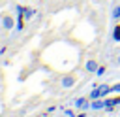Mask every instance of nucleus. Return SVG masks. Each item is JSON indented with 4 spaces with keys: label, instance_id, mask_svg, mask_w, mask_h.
<instances>
[{
    "label": "nucleus",
    "instance_id": "nucleus-3",
    "mask_svg": "<svg viewBox=\"0 0 120 117\" xmlns=\"http://www.w3.org/2000/svg\"><path fill=\"white\" fill-rule=\"evenodd\" d=\"M75 83H77V77L73 74H66V75L60 77V87L62 89H71V87H75Z\"/></svg>",
    "mask_w": 120,
    "mask_h": 117
},
{
    "label": "nucleus",
    "instance_id": "nucleus-8",
    "mask_svg": "<svg viewBox=\"0 0 120 117\" xmlns=\"http://www.w3.org/2000/svg\"><path fill=\"white\" fill-rule=\"evenodd\" d=\"M15 19H17V23H15L17 32H22V28H24V15L22 13H15Z\"/></svg>",
    "mask_w": 120,
    "mask_h": 117
},
{
    "label": "nucleus",
    "instance_id": "nucleus-12",
    "mask_svg": "<svg viewBox=\"0 0 120 117\" xmlns=\"http://www.w3.org/2000/svg\"><path fill=\"white\" fill-rule=\"evenodd\" d=\"M111 91H112L114 94H120V83H116V85H111Z\"/></svg>",
    "mask_w": 120,
    "mask_h": 117
},
{
    "label": "nucleus",
    "instance_id": "nucleus-1",
    "mask_svg": "<svg viewBox=\"0 0 120 117\" xmlns=\"http://www.w3.org/2000/svg\"><path fill=\"white\" fill-rule=\"evenodd\" d=\"M73 108H75L77 111H86V109H90V98H88V96H79V98H75Z\"/></svg>",
    "mask_w": 120,
    "mask_h": 117
},
{
    "label": "nucleus",
    "instance_id": "nucleus-14",
    "mask_svg": "<svg viewBox=\"0 0 120 117\" xmlns=\"http://www.w3.org/2000/svg\"><path fill=\"white\" fill-rule=\"evenodd\" d=\"M75 117H86V111H81L79 115H75Z\"/></svg>",
    "mask_w": 120,
    "mask_h": 117
},
{
    "label": "nucleus",
    "instance_id": "nucleus-13",
    "mask_svg": "<svg viewBox=\"0 0 120 117\" xmlns=\"http://www.w3.org/2000/svg\"><path fill=\"white\" fill-rule=\"evenodd\" d=\"M64 113H66V115H68V117H75V113H73V111H71V109H66V111H64Z\"/></svg>",
    "mask_w": 120,
    "mask_h": 117
},
{
    "label": "nucleus",
    "instance_id": "nucleus-4",
    "mask_svg": "<svg viewBox=\"0 0 120 117\" xmlns=\"http://www.w3.org/2000/svg\"><path fill=\"white\" fill-rule=\"evenodd\" d=\"M105 106H107V100H105V98H96V100H90V109H92V111L105 109Z\"/></svg>",
    "mask_w": 120,
    "mask_h": 117
},
{
    "label": "nucleus",
    "instance_id": "nucleus-15",
    "mask_svg": "<svg viewBox=\"0 0 120 117\" xmlns=\"http://www.w3.org/2000/svg\"><path fill=\"white\" fill-rule=\"evenodd\" d=\"M36 117H41V115H36Z\"/></svg>",
    "mask_w": 120,
    "mask_h": 117
},
{
    "label": "nucleus",
    "instance_id": "nucleus-5",
    "mask_svg": "<svg viewBox=\"0 0 120 117\" xmlns=\"http://www.w3.org/2000/svg\"><path fill=\"white\" fill-rule=\"evenodd\" d=\"M99 68V64H98V60L96 58H88L86 62H84V70L88 72V74H96V70Z\"/></svg>",
    "mask_w": 120,
    "mask_h": 117
},
{
    "label": "nucleus",
    "instance_id": "nucleus-6",
    "mask_svg": "<svg viewBox=\"0 0 120 117\" xmlns=\"http://www.w3.org/2000/svg\"><path fill=\"white\" fill-rule=\"evenodd\" d=\"M111 19H112V23H120V4L118 2L112 4V8H111Z\"/></svg>",
    "mask_w": 120,
    "mask_h": 117
},
{
    "label": "nucleus",
    "instance_id": "nucleus-9",
    "mask_svg": "<svg viewBox=\"0 0 120 117\" xmlns=\"http://www.w3.org/2000/svg\"><path fill=\"white\" fill-rule=\"evenodd\" d=\"M88 98H90V100L103 98V96H101V87H96V89H92V91H90V94H88Z\"/></svg>",
    "mask_w": 120,
    "mask_h": 117
},
{
    "label": "nucleus",
    "instance_id": "nucleus-11",
    "mask_svg": "<svg viewBox=\"0 0 120 117\" xmlns=\"http://www.w3.org/2000/svg\"><path fill=\"white\" fill-rule=\"evenodd\" d=\"M105 70H107L105 66H99V68L96 70V75H98V77H103V75H105Z\"/></svg>",
    "mask_w": 120,
    "mask_h": 117
},
{
    "label": "nucleus",
    "instance_id": "nucleus-10",
    "mask_svg": "<svg viewBox=\"0 0 120 117\" xmlns=\"http://www.w3.org/2000/svg\"><path fill=\"white\" fill-rule=\"evenodd\" d=\"M22 15H24V19H26V21H30V19H32V17L36 15V9H32V8H24Z\"/></svg>",
    "mask_w": 120,
    "mask_h": 117
},
{
    "label": "nucleus",
    "instance_id": "nucleus-7",
    "mask_svg": "<svg viewBox=\"0 0 120 117\" xmlns=\"http://www.w3.org/2000/svg\"><path fill=\"white\" fill-rule=\"evenodd\" d=\"M111 40H112L114 43H120V23H116V25L112 26V30H111Z\"/></svg>",
    "mask_w": 120,
    "mask_h": 117
},
{
    "label": "nucleus",
    "instance_id": "nucleus-2",
    "mask_svg": "<svg viewBox=\"0 0 120 117\" xmlns=\"http://www.w3.org/2000/svg\"><path fill=\"white\" fill-rule=\"evenodd\" d=\"M0 21H2V28H4L6 32H8V30H13V28H15V23H17V19H15L13 15H9V13H4Z\"/></svg>",
    "mask_w": 120,
    "mask_h": 117
}]
</instances>
